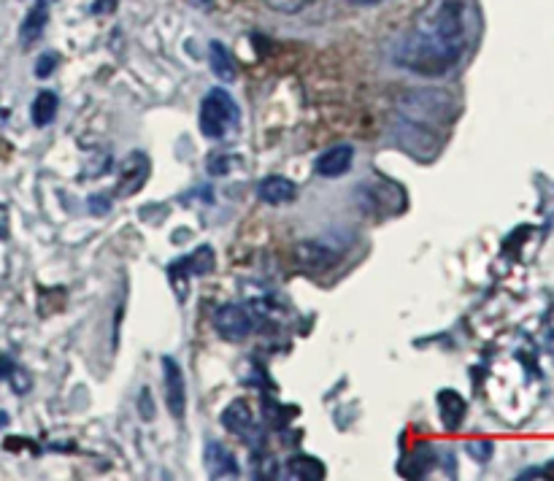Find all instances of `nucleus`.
Returning <instances> with one entry per match:
<instances>
[{"label": "nucleus", "instance_id": "1", "mask_svg": "<svg viewBox=\"0 0 554 481\" xmlns=\"http://www.w3.org/2000/svg\"><path fill=\"white\" fill-rule=\"evenodd\" d=\"M468 46L463 0H444L419 19L395 46V63L419 76H444Z\"/></svg>", "mask_w": 554, "mask_h": 481}, {"label": "nucleus", "instance_id": "2", "mask_svg": "<svg viewBox=\"0 0 554 481\" xmlns=\"http://www.w3.org/2000/svg\"><path fill=\"white\" fill-rule=\"evenodd\" d=\"M198 122L203 136L211 138V141H219L241 122V111H238L236 100L225 87H211L200 100Z\"/></svg>", "mask_w": 554, "mask_h": 481}, {"label": "nucleus", "instance_id": "3", "mask_svg": "<svg viewBox=\"0 0 554 481\" xmlns=\"http://www.w3.org/2000/svg\"><path fill=\"white\" fill-rule=\"evenodd\" d=\"M355 238L349 236V230H333L319 238L300 241L295 246V263L306 271H327L344 257V252L352 246Z\"/></svg>", "mask_w": 554, "mask_h": 481}, {"label": "nucleus", "instance_id": "4", "mask_svg": "<svg viewBox=\"0 0 554 481\" xmlns=\"http://www.w3.org/2000/svg\"><path fill=\"white\" fill-rule=\"evenodd\" d=\"M455 100L441 90H411L400 100V111L409 122H417L422 128H438L452 114Z\"/></svg>", "mask_w": 554, "mask_h": 481}, {"label": "nucleus", "instance_id": "5", "mask_svg": "<svg viewBox=\"0 0 554 481\" xmlns=\"http://www.w3.org/2000/svg\"><path fill=\"white\" fill-rule=\"evenodd\" d=\"M255 314L244 303H225L214 311V330L219 338H225L230 344H238L255 333Z\"/></svg>", "mask_w": 554, "mask_h": 481}, {"label": "nucleus", "instance_id": "6", "mask_svg": "<svg viewBox=\"0 0 554 481\" xmlns=\"http://www.w3.org/2000/svg\"><path fill=\"white\" fill-rule=\"evenodd\" d=\"M163 390L171 417L182 422L184 414H187V384H184L182 365L176 363L173 357H168V354L163 357Z\"/></svg>", "mask_w": 554, "mask_h": 481}, {"label": "nucleus", "instance_id": "7", "mask_svg": "<svg viewBox=\"0 0 554 481\" xmlns=\"http://www.w3.org/2000/svg\"><path fill=\"white\" fill-rule=\"evenodd\" d=\"M149 157L144 155V152H130L128 157H125V163H122V168H119V184H117V192L122 195V198H130V195H136L141 187H144V182L149 179Z\"/></svg>", "mask_w": 554, "mask_h": 481}, {"label": "nucleus", "instance_id": "8", "mask_svg": "<svg viewBox=\"0 0 554 481\" xmlns=\"http://www.w3.org/2000/svg\"><path fill=\"white\" fill-rule=\"evenodd\" d=\"M352 163H355V149L349 144H336L317 157L314 171H317V176H325V179H336V176H344V173L352 171Z\"/></svg>", "mask_w": 554, "mask_h": 481}, {"label": "nucleus", "instance_id": "9", "mask_svg": "<svg viewBox=\"0 0 554 481\" xmlns=\"http://www.w3.org/2000/svg\"><path fill=\"white\" fill-rule=\"evenodd\" d=\"M203 463H206V471H209L211 479H238L241 476V468H238V460L233 457V452H230L228 446L219 444V441L206 444Z\"/></svg>", "mask_w": 554, "mask_h": 481}, {"label": "nucleus", "instance_id": "10", "mask_svg": "<svg viewBox=\"0 0 554 481\" xmlns=\"http://www.w3.org/2000/svg\"><path fill=\"white\" fill-rule=\"evenodd\" d=\"M357 195L360 198L368 200V206H371L373 211H390V214H400L403 211V206H398L395 200H387V198H398V200H406V195H403V190H400L398 184H392V182H376V190L373 187H368V184H360L357 187Z\"/></svg>", "mask_w": 554, "mask_h": 481}, {"label": "nucleus", "instance_id": "11", "mask_svg": "<svg viewBox=\"0 0 554 481\" xmlns=\"http://www.w3.org/2000/svg\"><path fill=\"white\" fill-rule=\"evenodd\" d=\"M257 198L268 203V206H284V203H292V200L298 198V187L287 176L271 173V176H265L257 184Z\"/></svg>", "mask_w": 554, "mask_h": 481}, {"label": "nucleus", "instance_id": "12", "mask_svg": "<svg viewBox=\"0 0 554 481\" xmlns=\"http://www.w3.org/2000/svg\"><path fill=\"white\" fill-rule=\"evenodd\" d=\"M214 249L211 246H198L190 257L184 260H176V263L168 268V276L171 279H179V276H206V273L214 271Z\"/></svg>", "mask_w": 554, "mask_h": 481}, {"label": "nucleus", "instance_id": "13", "mask_svg": "<svg viewBox=\"0 0 554 481\" xmlns=\"http://www.w3.org/2000/svg\"><path fill=\"white\" fill-rule=\"evenodd\" d=\"M222 425L228 427L233 436L249 438V433L255 430V414H252V406H249L246 400H233L228 409L222 411Z\"/></svg>", "mask_w": 554, "mask_h": 481}, {"label": "nucleus", "instance_id": "14", "mask_svg": "<svg viewBox=\"0 0 554 481\" xmlns=\"http://www.w3.org/2000/svg\"><path fill=\"white\" fill-rule=\"evenodd\" d=\"M438 414H441V422H444L446 430H460L465 414H468L463 395L455 390L438 392Z\"/></svg>", "mask_w": 554, "mask_h": 481}, {"label": "nucleus", "instance_id": "15", "mask_svg": "<svg viewBox=\"0 0 554 481\" xmlns=\"http://www.w3.org/2000/svg\"><path fill=\"white\" fill-rule=\"evenodd\" d=\"M284 476L292 481H319L325 479V463H319L311 454H295L284 465Z\"/></svg>", "mask_w": 554, "mask_h": 481}, {"label": "nucleus", "instance_id": "16", "mask_svg": "<svg viewBox=\"0 0 554 481\" xmlns=\"http://www.w3.org/2000/svg\"><path fill=\"white\" fill-rule=\"evenodd\" d=\"M209 65L211 73L217 76L219 82H236V60H233L230 49L222 41H211L209 44Z\"/></svg>", "mask_w": 554, "mask_h": 481}, {"label": "nucleus", "instance_id": "17", "mask_svg": "<svg viewBox=\"0 0 554 481\" xmlns=\"http://www.w3.org/2000/svg\"><path fill=\"white\" fill-rule=\"evenodd\" d=\"M57 106H60V100L52 90H41L33 100V106H30V119H33V125L36 128H46V125H52L57 117Z\"/></svg>", "mask_w": 554, "mask_h": 481}, {"label": "nucleus", "instance_id": "18", "mask_svg": "<svg viewBox=\"0 0 554 481\" xmlns=\"http://www.w3.org/2000/svg\"><path fill=\"white\" fill-rule=\"evenodd\" d=\"M44 28H46V3L41 0V3H36V6L30 9V14L25 17V22H22V28H19V38H22V46L33 44V41L41 36V30H44Z\"/></svg>", "mask_w": 554, "mask_h": 481}, {"label": "nucleus", "instance_id": "19", "mask_svg": "<svg viewBox=\"0 0 554 481\" xmlns=\"http://www.w3.org/2000/svg\"><path fill=\"white\" fill-rule=\"evenodd\" d=\"M268 9L279 11V14H298V11L309 9L314 0H265Z\"/></svg>", "mask_w": 554, "mask_h": 481}, {"label": "nucleus", "instance_id": "20", "mask_svg": "<svg viewBox=\"0 0 554 481\" xmlns=\"http://www.w3.org/2000/svg\"><path fill=\"white\" fill-rule=\"evenodd\" d=\"M465 449H468V454H471L473 460H479V463H487L492 457V441H471Z\"/></svg>", "mask_w": 554, "mask_h": 481}, {"label": "nucleus", "instance_id": "21", "mask_svg": "<svg viewBox=\"0 0 554 481\" xmlns=\"http://www.w3.org/2000/svg\"><path fill=\"white\" fill-rule=\"evenodd\" d=\"M236 163L233 157L225 155V157H211L209 160V173L211 176H225V173L230 171V165Z\"/></svg>", "mask_w": 554, "mask_h": 481}, {"label": "nucleus", "instance_id": "22", "mask_svg": "<svg viewBox=\"0 0 554 481\" xmlns=\"http://www.w3.org/2000/svg\"><path fill=\"white\" fill-rule=\"evenodd\" d=\"M517 479L519 481H525V479H554V463L546 465V468H530V471L519 473Z\"/></svg>", "mask_w": 554, "mask_h": 481}, {"label": "nucleus", "instance_id": "23", "mask_svg": "<svg viewBox=\"0 0 554 481\" xmlns=\"http://www.w3.org/2000/svg\"><path fill=\"white\" fill-rule=\"evenodd\" d=\"M55 65H57V57L55 55H44L41 60H38L36 65V76L38 79H46L49 73L55 71Z\"/></svg>", "mask_w": 554, "mask_h": 481}, {"label": "nucleus", "instance_id": "24", "mask_svg": "<svg viewBox=\"0 0 554 481\" xmlns=\"http://www.w3.org/2000/svg\"><path fill=\"white\" fill-rule=\"evenodd\" d=\"M544 344L546 349H549V354L554 357V309L549 311V317H546L544 322Z\"/></svg>", "mask_w": 554, "mask_h": 481}, {"label": "nucleus", "instance_id": "25", "mask_svg": "<svg viewBox=\"0 0 554 481\" xmlns=\"http://www.w3.org/2000/svg\"><path fill=\"white\" fill-rule=\"evenodd\" d=\"M141 417L152 419L155 417V409H152V392L141 390Z\"/></svg>", "mask_w": 554, "mask_h": 481}, {"label": "nucleus", "instance_id": "26", "mask_svg": "<svg viewBox=\"0 0 554 481\" xmlns=\"http://www.w3.org/2000/svg\"><path fill=\"white\" fill-rule=\"evenodd\" d=\"M90 209H92V214H95V217H100V214H109L111 203L106 198H98V195H95V198L90 200Z\"/></svg>", "mask_w": 554, "mask_h": 481}, {"label": "nucleus", "instance_id": "27", "mask_svg": "<svg viewBox=\"0 0 554 481\" xmlns=\"http://www.w3.org/2000/svg\"><path fill=\"white\" fill-rule=\"evenodd\" d=\"M9 236V211L6 206H0V238Z\"/></svg>", "mask_w": 554, "mask_h": 481}, {"label": "nucleus", "instance_id": "28", "mask_svg": "<svg viewBox=\"0 0 554 481\" xmlns=\"http://www.w3.org/2000/svg\"><path fill=\"white\" fill-rule=\"evenodd\" d=\"M190 3L195 9H211L214 6V0H190Z\"/></svg>", "mask_w": 554, "mask_h": 481}, {"label": "nucleus", "instance_id": "29", "mask_svg": "<svg viewBox=\"0 0 554 481\" xmlns=\"http://www.w3.org/2000/svg\"><path fill=\"white\" fill-rule=\"evenodd\" d=\"M349 3H355V6H376V3H382V0H349Z\"/></svg>", "mask_w": 554, "mask_h": 481}]
</instances>
